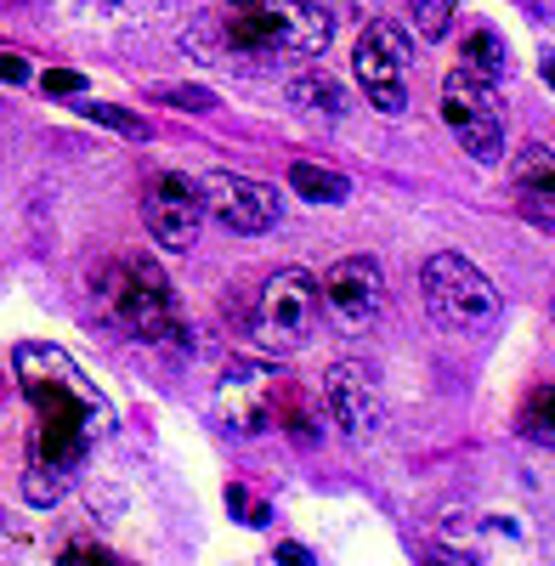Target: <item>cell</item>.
Here are the masks:
<instances>
[{
    "label": "cell",
    "mask_w": 555,
    "mask_h": 566,
    "mask_svg": "<svg viewBox=\"0 0 555 566\" xmlns=\"http://www.w3.org/2000/svg\"><path fill=\"white\" fill-rule=\"evenodd\" d=\"M290 437H295V442H306V448H317V424H312V408H295V413H290Z\"/></svg>",
    "instance_id": "cell-22"
},
{
    "label": "cell",
    "mask_w": 555,
    "mask_h": 566,
    "mask_svg": "<svg viewBox=\"0 0 555 566\" xmlns=\"http://www.w3.org/2000/svg\"><path fill=\"white\" fill-rule=\"evenodd\" d=\"M442 125L453 130V142L465 148L477 165L499 159L504 148V103H499V85L471 74V69H453L442 80Z\"/></svg>",
    "instance_id": "cell-6"
},
{
    "label": "cell",
    "mask_w": 555,
    "mask_h": 566,
    "mask_svg": "<svg viewBox=\"0 0 555 566\" xmlns=\"http://www.w3.org/2000/svg\"><path fill=\"white\" fill-rule=\"evenodd\" d=\"M143 221H148L154 244H159L165 255H188V250L199 244V227H205L199 181L176 176V170L148 176V187H143Z\"/></svg>",
    "instance_id": "cell-10"
},
{
    "label": "cell",
    "mask_w": 555,
    "mask_h": 566,
    "mask_svg": "<svg viewBox=\"0 0 555 566\" xmlns=\"http://www.w3.org/2000/svg\"><path fill=\"white\" fill-rule=\"evenodd\" d=\"M290 103H295L301 114H317V119H341V114H346V91L323 74V69H301V74L290 80Z\"/></svg>",
    "instance_id": "cell-14"
},
{
    "label": "cell",
    "mask_w": 555,
    "mask_h": 566,
    "mask_svg": "<svg viewBox=\"0 0 555 566\" xmlns=\"http://www.w3.org/2000/svg\"><path fill=\"white\" fill-rule=\"evenodd\" d=\"M40 85L52 91V97H74V91H80L85 80H80V74H69V69H52V74H40Z\"/></svg>",
    "instance_id": "cell-21"
},
{
    "label": "cell",
    "mask_w": 555,
    "mask_h": 566,
    "mask_svg": "<svg viewBox=\"0 0 555 566\" xmlns=\"http://www.w3.org/2000/svg\"><path fill=\"white\" fill-rule=\"evenodd\" d=\"M317 277L301 272V266H284V272H272L261 283V295H255V312H250V346L261 357H295L306 340H312V328H317Z\"/></svg>",
    "instance_id": "cell-4"
},
{
    "label": "cell",
    "mask_w": 555,
    "mask_h": 566,
    "mask_svg": "<svg viewBox=\"0 0 555 566\" xmlns=\"http://www.w3.org/2000/svg\"><path fill=\"white\" fill-rule=\"evenodd\" d=\"M522 437H527L533 448H549V453H555V380L527 397V408H522Z\"/></svg>",
    "instance_id": "cell-17"
},
{
    "label": "cell",
    "mask_w": 555,
    "mask_h": 566,
    "mask_svg": "<svg viewBox=\"0 0 555 566\" xmlns=\"http://www.w3.org/2000/svg\"><path fill=\"white\" fill-rule=\"evenodd\" d=\"M317 301H323V312L335 317V328L363 335V328L386 312V272H380V261H368V255L335 261L329 272H323V283H317Z\"/></svg>",
    "instance_id": "cell-9"
},
{
    "label": "cell",
    "mask_w": 555,
    "mask_h": 566,
    "mask_svg": "<svg viewBox=\"0 0 555 566\" xmlns=\"http://www.w3.org/2000/svg\"><path fill=\"white\" fill-rule=\"evenodd\" d=\"M459 69H471V74H482V80H504V69H511V52H504V40L493 34V29H471L465 34V63Z\"/></svg>",
    "instance_id": "cell-16"
},
{
    "label": "cell",
    "mask_w": 555,
    "mask_h": 566,
    "mask_svg": "<svg viewBox=\"0 0 555 566\" xmlns=\"http://www.w3.org/2000/svg\"><path fill=\"white\" fill-rule=\"evenodd\" d=\"M335 34V18L323 0H233V12L216 29V52L239 69L261 57H317Z\"/></svg>",
    "instance_id": "cell-2"
},
{
    "label": "cell",
    "mask_w": 555,
    "mask_h": 566,
    "mask_svg": "<svg viewBox=\"0 0 555 566\" xmlns=\"http://www.w3.org/2000/svg\"><path fill=\"white\" fill-rule=\"evenodd\" d=\"M199 205H205L227 232H244V239L278 227V216H284L278 187H272V181H255V176H239V170H205V176H199Z\"/></svg>",
    "instance_id": "cell-8"
},
{
    "label": "cell",
    "mask_w": 555,
    "mask_h": 566,
    "mask_svg": "<svg viewBox=\"0 0 555 566\" xmlns=\"http://www.w3.org/2000/svg\"><path fill=\"white\" fill-rule=\"evenodd\" d=\"M408 63H413V45L397 23H368L357 52H352V69H357V85L363 97L375 103L380 114H402L408 108Z\"/></svg>",
    "instance_id": "cell-7"
},
{
    "label": "cell",
    "mask_w": 555,
    "mask_h": 566,
    "mask_svg": "<svg viewBox=\"0 0 555 566\" xmlns=\"http://www.w3.org/2000/svg\"><path fill=\"white\" fill-rule=\"evenodd\" d=\"M29 74H34V69H29L23 57H0V80H12V85H23Z\"/></svg>",
    "instance_id": "cell-23"
},
{
    "label": "cell",
    "mask_w": 555,
    "mask_h": 566,
    "mask_svg": "<svg viewBox=\"0 0 555 566\" xmlns=\"http://www.w3.org/2000/svg\"><path fill=\"white\" fill-rule=\"evenodd\" d=\"M516 199L527 221L555 227V148L549 142H527L516 154Z\"/></svg>",
    "instance_id": "cell-13"
},
{
    "label": "cell",
    "mask_w": 555,
    "mask_h": 566,
    "mask_svg": "<svg viewBox=\"0 0 555 566\" xmlns=\"http://www.w3.org/2000/svg\"><path fill=\"white\" fill-rule=\"evenodd\" d=\"M323 408H329L335 431H346L352 442L375 437L380 419H386V397H380V380L375 368L346 357V363H329V374H323Z\"/></svg>",
    "instance_id": "cell-11"
},
{
    "label": "cell",
    "mask_w": 555,
    "mask_h": 566,
    "mask_svg": "<svg viewBox=\"0 0 555 566\" xmlns=\"http://www.w3.org/2000/svg\"><path fill=\"white\" fill-rule=\"evenodd\" d=\"M290 187L306 205H346V193H352V181L323 165H290Z\"/></svg>",
    "instance_id": "cell-15"
},
{
    "label": "cell",
    "mask_w": 555,
    "mask_h": 566,
    "mask_svg": "<svg viewBox=\"0 0 555 566\" xmlns=\"http://www.w3.org/2000/svg\"><path fill=\"white\" fill-rule=\"evenodd\" d=\"M544 85L555 91V52H544Z\"/></svg>",
    "instance_id": "cell-24"
},
{
    "label": "cell",
    "mask_w": 555,
    "mask_h": 566,
    "mask_svg": "<svg viewBox=\"0 0 555 566\" xmlns=\"http://www.w3.org/2000/svg\"><path fill=\"white\" fill-rule=\"evenodd\" d=\"M12 368L34 408L23 493L29 504H57L74 488V470L85 464V453L114 431V402L97 391V380L69 352L45 346V340H23L12 352Z\"/></svg>",
    "instance_id": "cell-1"
},
{
    "label": "cell",
    "mask_w": 555,
    "mask_h": 566,
    "mask_svg": "<svg viewBox=\"0 0 555 566\" xmlns=\"http://www.w3.org/2000/svg\"><path fill=\"white\" fill-rule=\"evenodd\" d=\"M216 413H221L227 431H239V437L272 431V419H278V380L261 363H227L221 386H216Z\"/></svg>",
    "instance_id": "cell-12"
},
{
    "label": "cell",
    "mask_w": 555,
    "mask_h": 566,
    "mask_svg": "<svg viewBox=\"0 0 555 566\" xmlns=\"http://www.w3.org/2000/svg\"><path fill=\"white\" fill-rule=\"evenodd\" d=\"M85 114L97 119V125H108V130H119V136H148V125H143V119H130L125 108H108V103H91Z\"/></svg>",
    "instance_id": "cell-20"
},
{
    "label": "cell",
    "mask_w": 555,
    "mask_h": 566,
    "mask_svg": "<svg viewBox=\"0 0 555 566\" xmlns=\"http://www.w3.org/2000/svg\"><path fill=\"white\" fill-rule=\"evenodd\" d=\"M97 306L108 312V323H119L130 340L143 346H176L188 340V323H181V301L165 283L159 261L148 255H125L97 277Z\"/></svg>",
    "instance_id": "cell-3"
},
{
    "label": "cell",
    "mask_w": 555,
    "mask_h": 566,
    "mask_svg": "<svg viewBox=\"0 0 555 566\" xmlns=\"http://www.w3.org/2000/svg\"><path fill=\"white\" fill-rule=\"evenodd\" d=\"M420 295H426V312L453 335H477V328L499 317V290L488 283V272L453 250H437L420 266Z\"/></svg>",
    "instance_id": "cell-5"
},
{
    "label": "cell",
    "mask_w": 555,
    "mask_h": 566,
    "mask_svg": "<svg viewBox=\"0 0 555 566\" xmlns=\"http://www.w3.org/2000/svg\"><path fill=\"white\" fill-rule=\"evenodd\" d=\"M408 18H413V29H420V40H442L453 29V0H413Z\"/></svg>",
    "instance_id": "cell-18"
},
{
    "label": "cell",
    "mask_w": 555,
    "mask_h": 566,
    "mask_svg": "<svg viewBox=\"0 0 555 566\" xmlns=\"http://www.w3.org/2000/svg\"><path fill=\"white\" fill-rule=\"evenodd\" d=\"M154 97L159 103H176V108H199V114L216 108V91H199V85H159Z\"/></svg>",
    "instance_id": "cell-19"
}]
</instances>
